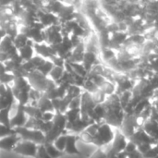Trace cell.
Segmentation results:
<instances>
[{
  "mask_svg": "<svg viewBox=\"0 0 158 158\" xmlns=\"http://www.w3.org/2000/svg\"><path fill=\"white\" fill-rule=\"evenodd\" d=\"M11 90L15 97V100L19 105L27 106L29 104L30 102L29 94L31 90V87L29 84L27 78H23V77L15 78Z\"/></svg>",
  "mask_w": 158,
  "mask_h": 158,
  "instance_id": "1",
  "label": "cell"
},
{
  "mask_svg": "<svg viewBox=\"0 0 158 158\" xmlns=\"http://www.w3.org/2000/svg\"><path fill=\"white\" fill-rule=\"evenodd\" d=\"M67 118L65 114L56 112V116L52 121L51 130L45 134V143H52L60 135L67 133Z\"/></svg>",
  "mask_w": 158,
  "mask_h": 158,
  "instance_id": "2",
  "label": "cell"
},
{
  "mask_svg": "<svg viewBox=\"0 0 158 158\" xmlns=\"http://www.w3.org/2000/svg\"><path fill=\"white\" fill-rule=\"evenodd\" d=\"M114 136L115 131L113 130V128L103 121L99 124V127L94 138L93 144L97 146L98 148L108 146L112 143Z\"/></svg>",
  "mask_w": 158,
  "mask_h": 158,
  "instance_id": "3",
  "label": "cell"
},
{
  "mask_svg": "<svg viewBox=\"0 0 158 158\" xmlns=\"http://www.w3.org/2000/svg\"><path fill=\"white\" fill-rule=\"evenodd\" d=\"M28 82L31 85V89H34L40 93H44L50 87L54 86L56 83L51 81L48 77L43 75L39 71H33L30 73L27 77Z\"/></svg>",
  "mask_w": 158,
  "mask_h": 158,
  "instance_id": "4",
  "label": "cell"
},
{
  "mask_svg": "<svg viewBox=\"0 0 158 158\" xmlns=\"http://www.w3.org/2000/svg\"><path fill=\"white\" fill-rule=\"evenodd\" d=\"M14 130L15 133L19 137L20 141L31 142L38 145H43L45 143V135L40 131L28 129L26 127L16 128Z\"/></svg>",
  "mask_w": 158,
  "mask_h": 158,
  "instance_id": "5",
  "label": "cell"
},
{
  "mask_svg": "<svg viewBox=\"0 0 158 158\" xmlns=\"http://www.w3.org/2000/svg\"><path fill=\"white\" fill-rule=\"evenodd\" d=\"M129 140L124 136V134L120 131L119 129H115V136L112 141V143L106 146L107 151V156H116L118 154H121L125 151V148L127 146Z\"/></svg>",
  "mask_w": 158,
  "mask_h": 158,
  "instance_id": "6",
  "label": "cell"
},
{
  "mask_svg": "<svg viewBox=\"0 0 158 158\" xmlns=\"http://www.w3.org/2000/svg\"><path fill=\"white\" fill-rule=\"evenodd\" d=\"M140 128L141 126L136 116H134L133 114H125L124 119L119 130L124 134V136L129 140Z\"/></svg>",
  "mask_w": 158,
  "mask_h": 158,
  "instance_id": "7",
  "label": "cell"
},
{
  "mask_svg": "<svg viewBox=\"0 0 158 158\" xmlns=\"http://www.w3.org/2000/svg\"><path fill=\"white\" fill-rule=\"evenodd\" d=\"M97 105H95L94 102L93 101L91 94L89 93L83 91L81 95V106H80L81 118L82 119H84V120L92 121L91 120V116H92L94 108Z\"/></svg>",
  "mask_w": 158,
  "mask_h": 158,
  "instance_id": "8",
  "label": "cell"
},
{
  "mask_svg": "<svg viewBox=\"0 0 158 158\" xmlns=\"http://www.w3.org/2000/svg\"><path fill=\"white\" fill-rule=\"evenodd\" d=\"M44 41L49 45H56L62 42L63 35L61 31V25H54L44 30Z\"/></svg>",
  "mask_w": 158,
  "mask_h": 158,
  "instance_id": "9",
  "label": "cell"
},
{
  "mask_svg": "<svg viewBox=\"0 0 158 158\" xmlns=\"http://www.w3.org/2000/svg\"><path fill=\"white\" fill-rule=\"evenodd\" d=\"M38 148H39V145L34 143L27 142V141H19L17 143V145L14 147L13 152L20 156L35 158L37 155Z\"/></svg>",
  "mask_w": 158,
  "mask_h": 158,
  "instance_id": "10",
  "label": "cell"
},
{
  "mask_svg": "<svg viewBox=\"0 0 158 158\" xmlns=\"http://www.w3.org/2000/svg\"><path fill=\"white\" fill-rule=\"evenodd\" d=\"M28 116L25 113L24 106L17 104V111L16 114L10 118V126L12 129L25 127L28 121Z\"/></svg>",
  "mask_w": 158,
  "mask_h": 158,
  "instance_id": "11",
  "label": "cell"
},
{
  "mask_svg": "<svg viewBox=\"0 0 158 158\" xmlns=\"http://www.w3.org/2000/svg\"><path fill=\"white\" fill-rule=\"evenodd\" d=\"M131 143H133L137 147L142 144H151V145H156L157 142L151 138L142 128L137 130L135 133L129 139Z\"/></svg>",
  "mask_w": 158,
  "mask_h": 158,
  "instance_id": "12",
  "label": "cell"
},
{
  "mask_svg": "<svg viewBox=\"0 0 158 158\" xmlns=\"http://www.w3.org/2000/svg\"><path fill=\"white\" fill-rule=\"evenodd\" d=\"M79 140V136L72 133H67V143L64 150V154L67 155H74L81 156V153L77 147V142Z\"/></svg>",
  "mask_w": 158,
  "mask_h": 158,
  "instance_id": "13",
  "label": "cell"
},
{
  "mask_svg": "<svg viewBox=\"0 0 158 158\" xmlns=\"http://www.w3.org/2000/svg\"><path fill=\"white\" fill-rule=\"evenodd\" d=\"M33 48L34 51L38 54V56H42L44 59H50L52 56H57L55 52V50L53 49V47L45 43H42V44H33Z\"/></svg>",
  "mask_w": 158,
  "mask_h": 158,
  "instance_id": "14",
  "label": "cell"
},
{
  "mask_svg": "<svg viewBox=\"0 0 158 158\" xmlns=\"http://www.w3.org/2000/svg\"><path fill=\"white\" fill-rule=\"evenodd\" d=\"M81 64L88 73L91 72L94 66H96L97 64H99L97 54H95L94 52H90V51H85Z\"/></svg>",
  "mask_w": 158,
  "mask_h": 158,
  "instance_id": "15",
  "label": "cell"
},
{
  "mask_svg": "<svg viewBox=\"0 0 158 158\" xmlns=\"http://www.w3.org/2000/svg\"><path fill=\"white\" fill-rule=\"evenodd\" d=\"M20 141L19 137L14 133L9 136H6L0 140V149L4 151H13L14 147L17 145V143Z\"/></svg>",
  "mask_w": 158,
  "mask_h": 158,
  "instance_id": "16",
  "label": "cell"
},
{
  "mask_svg": "<svg viewBox=\"0 0 158 158\" xmlns=\"http://www.w3.org/2000/svg\"><path fill=\"white\" fill-rule=\"evenodd\" d=\"M141 128L151 138H153L154 140L158 142V122L152 118H149L143 124V126Z\"/></svg>",
  "mask_w": 158,
  "mask_h": 158,
  "instance_id": "17",
  "label": "cell"
},
{
  "mask_svg": "<svg viewBox=\"0 0 158 158\" xmlns=\"http://www.w3.org/2000/svg\"><path fill=\"white\" fill-rule=\"evenodd\" d=\"M33 42L32 41H29V43L23 46L22 48L18 50V54L19 56L20 57V59L22 60V62H27L30 61L33 56H34V48H33Z\"/></svg>",
  "mask_w": 158,
  "mask_h": 158,
  "instance_id": "18",
  "label": "cell"
},
{
  "mask_svg": "<svg viewBox=\"0 0 158 158\" xmlns=\"http://www.w3.org/2000/svg\"><path fill=\"white\" fill-rule=\"evenodd\" d=\"M35 106L42 112H55L53 105H52V100H50L49 98H47L44 94H42V96L40 97V99L37 101Z\"/></svg>",
  "mask_w": 158,
  "mask_h": 158,
  "instance_id": "19",
  "label": "cell"
},
{
  "mask_svg": "<svg viewBox=\"0 0 158 158\" xmlns=\"http://www.w3.org/2000/svg\"><path fill=\"white\" fill-rule=\"evenodd\" d=\"M153 104V101H152V98H145V99H143L141 100L139 103H137V105L133 107V110H132V114L136 117H139L140 114L144 110L146 109L148 106H152Z\"/></svg>",
  "mask_w": 158,
  "mask_h": 158,
  "instance_id": "20",
  "label": "cell"
},
{
  "mask_svg": "<svg viewBox=\"0 0 158 158\" xmlns=\"http://www.w3.org/2000/svg\"><path fill=\"white\" fill-rule=\"evenodd\" d=\"M12 106H8L6 108H3L0 110V124L11 128L10 126V112H11Z\"/></svg>",
  "mask_w": 158,
  "mask_h": 158,
  "instance_id": "21",
  "label": "cell"
},
{
  "mask_svg": "<svg viewBox=\"0 0 158 158\" xmlns=\"http://www.w3.org/2000/svg\"><path fill=\"white\" fill-rule=\"evenodd\" d=\"M64 73H65V68L64 67H56L55 66L53 68V69L51 70V72L49 73L48 78L56 83V81H58L63 77Z\"/></svg>",
  "mask_w": 158,
  "mask_h": 158,
  "instance_id": "22",
  "label": "cell"
},
{
  "mask_svg": "<svg viewBox=\"0 0 158 158\" xmlns=\"http://www.w3.org/2000/svg\"><path fill=\"white\" fill-rule=\"evenodd\" d=\"M30 39L22 32H19L17 34V36L13 39V44L16 47L17 50L22 48L23 46H25L28 43H29Z\"/></svg>",
  "mask_w": 158,
  "mask_h": 158,
  "instance_id": "23",
  "label": "cell"
},
{
  "mask_svg": "<svg viewBox=\"0 0 158 158\" xmlns=\"http://www.w3.org/2000/svg\"><path fill=\"white\" fill-rule=\"evenodd\" d=\"M44 149L46 151V153L51 156L52 158H60L61 156H64V153L58 151L52 143H45L44 144Z\"/></svg>",
  "mask_w": 158,
  "mask_h": 158,
  "instance_id": "24",
  "label": "cell"
},
{
  "mask_svg": "<svg viewBox=\"0 0 158 158\" xmlns=\"http://www.w3.org/2000/svg\"><path fill=\"white\" fill-rule=\"evenodd\" d=\"M66 118H67V126L72 124L75 122L80 117H81V111L80 108L78 109H69L66 113Z\"/></svg>",
  "mask_w": 158,
  "mask_h": 158,
  "instance_id": "25",
  "label": "cell"
},
{
  "mask_svg": "<svg viewBox=\"0 0 158 158\" xmlns=\"http://www.w3.org/2000/svg\"><path fill=\"white\" fill-rule=\"evenodd\" d=\"M118 98H119V102H120L121 107L124 110L130 105V103L131 102V99H132V92L131 91L124 92V93L118 94Z\"/></svg>",
  "mask_w": 158,
  "mask_h": 158,
  "instance_id": "26",
  "label": "cell"
},
{
  "mask_svg": "<svg viewBox=\"0 0 158 158\" xmlns=\"http://www.w3.org/2000/svg\"><path fill=\"white\" fill-rule=\"evenodd\" d=\"M70 67H71V69H72V72L76 75H79L81 77H83V78H86L87 75H88V72L85 70L84 67L82 66L81 63H71V62H69Z\"/></svg>",
  "mask_w": 158,
  "mask_h": 158,
  "instance_id": "27",
  "label": "cell"
},
{
  "mask_svg": "<svg viewBox=\"0 0 158 158\" xmlns=\"http://www.w3.org/2000/svg\"><path fill=\"white\" fill-rule=\"evenodd\" d=\"M66 143H67V133L65 134H62L60 135L59 137H57L54 142H53V144L54 146L60 152L64 153V150H65V147H66ZM65 155V154H64Z\"/></svg>",
  "mask_w": 158,
  "mask_h": 158,
  "instance_id": "28",
  "label": "cell"
},
{
  "mask_svg": "<svg viewBox=\"0 0 158 158\" xmlns=\"http://www.w3.org/2000/svg\"><path fill=\"white\" fill-rule=\"evenodd\" d=\"M55 66H54V64L50 61V60H45L44 61V63L42 65V66H40L38 69H37V71H39L40 73H42L43 75H44V76H46V77H48V75H49V73L51 72V70L53 69V68H54Z\"/></svg>",
  "mask_w": 158,
  "mask_h": 158,
  "instance_id": "29",
  "label": "cell"
},
{
  "mask_svg": "<svg viewBox=\"0 0 158 158\" xmlns=\"http://www.w3.org/2000/svg\"><path fill=\"white\" fill-rule=\"evenodd\" d=\"M91 96H92V99H93V101L94 102L95 105L104 104L106 102V98H107V96L103 92H101L100 90H98V91L94 92V94H92Z\"/></svg>",
  "mask_w": 158,
  "mask_h": 158,
  "instance_id": "30",
  "label": "cell"
},
{
  "mask_svg": "<svg viewBox=\"0 0 158 158\" xmlns=\"http://www.w3.org/2000/svg\"><path fill=\"white\" fill-rule=\"evenodd\" d=\"M14 133H15V130L14 129L6 127V126L0 124V140L5 138V137H6V136L14 134Z\"/></svg>",
  "mask_w": 158,
  "mask_h": 158,
  "instance_id": "31",
  "label": "cell"
},
{
  "mask_svg": "<svg viewBox=\"0 0 158 158\" xmlns=\"http://www.w3.org/2000/svg\"><path fill=\"white\" fill-rule=\"evenodd\" d=\"M89 158H108L106 147L97 148V150Z\"/></svg>",
  "mask_w": 158,
  "mask_h": 158,
  "instance_id": "32",
  "label": "cell"
},
{
  "mask_svg": "<svg viewBox=\"0 0 158 158\" xmlns=\"http://www.w3.org/2000/svg\"><path fill=\"white\" fill-rule=\"evenodd\" d=\"M49 60H50V61L54 64V66H56V67H64V66H65V63H66V60H65L64 58L58 56H52Z\"/></svg>",
  "mask_w": 158,
  "mask_h": 158,
  "instance_id": "33",
  "label": "cell"
},
{
  "mask_svg": "<svg viewBox=\"0 0 158 158\" xmlns=\"http://www.w3.org/2000/svg\"><path fill=\"white\" fill-rule=\"evenodd\" d=\"M56 116V112H44L42 115L41 120L44 122H52Z\"/></svg>",
  "mask_w": 158,
  "mask_h": 158,
  "instance_id": "34",
  "label": "cell"
},
{
  "mask_svg": "<svg viewBox=\"0 0 158 158\" xmlns=\"http://www.w3.org/2000/svg\"><path fill=\"white\" fill-rule=\"evenodd\" d=\"M81 95L77 96V97H75V98H73L71 100V102L69 104V109H78V108H80V106H81Z\"/></svg>",
  "mask_w": 158,
  "mask_h": 158,
  "instance_id": "35",
  "label": "cell"
},
{
  "mask_svg": "<svg viewBox=\"0 0 158 158\" xmlns=\"http://www.w3.org/2000/svg\"><path fill=\"white\" fill-rule=\"evenodd\" d=\"M35 158H52L45 151L44 149V144L43 145H39V148H38V151H37V155H36V157Z\"/></svg>",
  "mask_w": 158,
  "mask_h": 158,
  "instance_id": "36",
  "label": "cell"
},
{
  "mask_svg": "<svg viewBox=\"0 0 158 158\" xmlns=\"http://www.w3.org/2000/svg\"><path fill=\"white\" fill-rule=\"evenodd\" d=\"M136 150H137V146H136L133 143H131V141H129L128 143H127V146H126V148H125L124 153H125L126 155H129V154L133 153V152L136 151Z\"/></svg>",
  "mask_w": 158,
  "mask_h": 158,
  "instance_id": "37",
  "label": "cell"
},
{
  "mask_svg": "<svg viewBox=\"0 0 158 158\" xmlns=\"http://www.w3.org/2000/svg\"><path fill=\"white\" fill-rule=\"evenodd\" d=\"M153 146H154V145H151V144H142V145H139V146L137 147V150H138L141 154L145 155L147 152H149V151L151 150V148H152Z\"/></svg>",
  "mask_w": 158,
  "mask_h": 158,
  "instance_id": "38",
  "label": "cell"
},
{
  "mask_svg": "<svg viewBox=\"0 0 158 158\" xmlns=\"http://www.w3.org/2000/svg\"><path fill=\"white\" fill-rule=\"evenodd\" d=\"M127 156H128V158H144L143 157V155L141 154L138 150L134 151V152L131 153V154L127 155Z\"/></svg>",
  "mask_w": 158,
  "mask_h": 158,
  "instance_id": "39",
  "label": "cell"
},
{
  "mask_svg": "<svg viewBox=\"0 0 158 158\" xmlns=\"http://www.w3.org/2000/svg\"><path fill=\"white\" fill-rule=\"evenodd\" d=\"M108 158H128L127 155L123 152L121 154H118V155H116V156H108Z\"/></svg>",
  "mask_w": 158,
  "mask_h": 158,
  "instance_id": "40",
  "label": "cell"
},
{
  "mask_svg": "<svg viewBox=\"0 0 158 158\" xmlns=\"http://www.w3.org/2000/svg\"><path fill=\"white\" fill-rule=\"evenodd\" d=\"M156 147H157V148H158V142H157V143L156 144Z\"/></svg>",
  "mask_w": 158,
  "mask_h": 158,
  "instance_id": "41",
  "label": "cell"
}]
</instances>
